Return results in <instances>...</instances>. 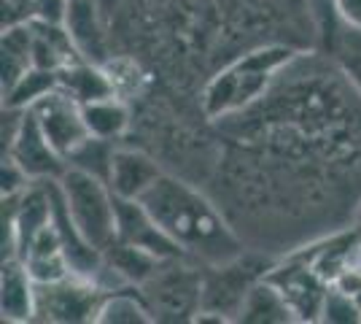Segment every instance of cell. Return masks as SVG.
Segmentation results:
<instances>
[{
  "mask_svg": "<svg viewBox=\"0 0 361 324\" xmlns=\"http://www.w3.org/2000/svg\"><path fill=\"white\" fill-rule=\"evenodd\" d=\"M213 127L205 189L248 248L283 257L353 224L361 90L334 54L300 52L259 103Z\"/></svg>",
  "mask_w": 361,
  "mask_h": 324,
  "instance_id": "obj_1",
  "label": "cell"
},
{
  "mask_svg": "<svg viewBox=\"0 0 361 324\" xmlns=\"http://www.w3.org/2000/svg\"><path fill=\"white\" fill-rule=\"evenodd\" d=\"M114 52L135 54L157 84L195 100L202 84L262 44L321 49L310 0H100Z\"/></svg>",
  "mask_w": 361,
  "mask_h": 324,
  "instance_id": "obj_2",
  "label": "cell"
},
{
  "mask_svg": "<svg viewBox=\"0 0 361 324\" xmlns=\"http://www.w3.org/2000/svg\"><path fill=\"white\" fill-rule=\"evenodd\" d=\"M140 203L180 254L197 263H226L248 248L211 192L178 173L167 170Z\"/></svg>",
  "mask_w": 361,
  "mask_h": 324,
  "instance_id": "obj_3",
  "label": "cell"
},
{
  "mask_svg": "<svg viewBox=\"0 0 361 324\" xmlns=\"http://www.w3.org/2000/svg\"><path fill=\"white\" fill-rule=\"evenodd\" d=\"M300 52L305 49L294 44H262L243 52L202 84L197 106L211 122L240 114L270 92L275 78Z\"/></svg>",
  "mask_w": 361,
  "mask_h": 324,
  "instance_id": "obj_4",
  "label": "cell"
},
{
  "mask_svg": "<svg viewBox=\"0 0 361 324\" xmlns=\"http://www.w3.org/2000/svg\"><path fill=\"white\" fill-rule=\"evenodd\" d=\"M275 260L278 257L264 254L259 248H245L243 254L226 260V263L205 265L202 306L197 311L195 324L238 322V313H240L248 292L270 273Z\"/></svg>",
  "mask_w": 361,
  "mask_h": 324,
  "instance_id": "obj_5",
  "label": "cell"
},
{
  "mask_svg": "<svg viewBox=\"0 0 361 324\" xmlns=\"http://www.w3.org/2000/svg\"><path fill=\"white\" fill-rule=\"evenodd\" d=\"M57 184L75 232L92 248L106 254L116 244V195L111 192L108 181L90 170L68 165Z\"/></svg>",
  "mask_w": 361,
  "mask_h": 324,
  "instance_id": "obj_6",
  "label": "cell"
},
{
  "mask_svg": "<svg viewBox=\"0 0 361 324\" xmlns=\"http://www.w3.org/2000/svg\"><path fill=\"white\" fill-rule=\"evenodd\" d=\"M202 281L205 265L186 257L173 254L162 257L151 276L137 287L154 322H195L197 311L202 306Z\"/></svg>",
  "mask_w": 361,
  "mask_h": 324,
  "instance_id": "obj_7",
  "label": "cell"
},
{
  "mask_svg": "<svg viewBox=\"0 0 361 324\" xmlns=\"http://www.w3.org/2000/svg\"><path fill=\"white\" fill-rule=\"evenodd\" d=\"M3 157L16 162L30 181H57L68 160L51 146L30 108L3 106Z\"/></svg>",
  "mask_w": 361,
  "mask_h": 324,
  "instance_id": "obj_8",
  "label": "cell"
},
{
  "mask_svg": "<svg viewBox=\"0 0 361 324\" xmlns=\"http://www.w3.org/2000/svg\"><path fill=\"white\" fill-rule=\"evenodd\" d=\"M103 289L94 278L68 273L57 281L38 284L35 289V322L51 324H84L94 322Z\"/></svg>",
  "mask_w": 361,
  "mask_h": 324,
  "instance_id": "obj_9",
  "label": "cell"
},
{
  "mask_svg": "<svg viewBox=\"0 0 361 324\" xmlns=\"http://www.w3.org/2000/svg\"><path fill=\"white\" fill-rule=\"evenodd\" d=\"M267 278L286 297L297 322H321L324 300L329 294L331 284L313 268V263L305 257V251H291V254L278 257Z\"/></svg>",
  "mask_w": 361,
  "mask_h": 324,
  "instance_id": "obj_10",
  "label": "cell"
},
{
  "mask_svg": "<svg viewBox=\"0 0 361 324\" xmlns=\"http://www.w3.org/2000/svg\"><path fill=\"white\" fill-rule=\"evenodd\" d=\"M30 111L41 124V130L46 133V138L51 140V146L65 160H71L92 138L87 122H84L81 103L71 92H65L60 84L51 92H46L41 100H35Z\"/></svg>",
  "mask_w": 361,
  "mask_h": 324,
  "instance_id": "obj_11",
  "label": "cell"
},
{
  "mask_svg": "<svg viewBox=\"0 0 361 324\" xmlns=\"http://www.w3.org/2000/svg\"><path fill=\"white\" fill-rule=\"evenodd\" d=\"M165 173V165L146 146H140L135 140L133 143L121 140L114 146L106 181L111 192L121 200H140Z\"/></svg>",
  "mask_w": 361,
  "mask_h": 324,
  "instance_id": "obj_12",
  "label": "cell"
},
{
  "mask_svg": "<svg viewBox=\"0 0 361 324\" xmlns=\"http://www.w3.org/2000/svg\"><path fill=\"white\" fill-rule=\"evenodd\" d=\"M62 25H65V30H68L81 57L100 62V65L108 57H114V41L108 32L100 0H71Z\"/></svg>",
  "mask_w": 361,
  "mask_h": 324,
  "instance_id": "obj_13",
  "label": "cell"
},
{
  "mask_svg": "<svg viewBox=\"0 0 361 324\" xmlns=\"http://www.w3.org/2000/svg\"><path fill=\"white\" fill-rule=\"evenodd\" d=\"M16 260H22V265L30 270L35 284L57 281V278L73 273L57 219H51L46 227H41L32 238H27L16 251Z\"/></svg>",
  "mask_w": 361,
  "mask_h": 324,
  "instance_id": "obj_14",
  "label": "cell"
},
{
  "mask_svg": "<svg viewBox=\"0 0 361 324\" xmlns=\"http://www.w3.org/2000/svg\"><path fill=\"white\" fill-rule=\"evenodd\" d=\"M116 244L135 246L154 257H173L180 254L178 246L167 238L162 227L154 222L140 200H121L116 198Z\"/></svg>",
  "mask_w": 361,
  "mask_h": 324,
  "instance_id": "obj_15",
  "label": "cell"
},
{
  "mask_svg": "<svg viewBox=\"0 0 361 324\" xmlns=\"http://www.w3.org/2000/svg\"><path fill=\"white\" fill-rule=\"evenodd\" d=\"M35 278L30 270L22 265V260H3V273H0V311L3 322L25 324L35 322Z\"/></svg>",
  "mask_w": 361,
  "mask_h": 324,
  "instance_id": "obj_16",
  "label": "cell"
},
{
  "mask_svg": "<svg viewBox=\"0 0 361 324\" xmlns=\"http://www.w3.org/2000/svg\"><path fill=\"white\" fill-rule=\"evenodd\" d=\"M81 108H84V122H87L92 138L121 143L133 136L135 106L130 100H124L119 95H108V97L81 103Z\"/></svg>",
  "mask_w": 361,
  "mask_h": 324,
  "instance_id": "obj_17",
  "label": "cell"
},
{
  "mask_svg": "<svg viewBox=\"0 0 361 324\" xmlns=\"http://www.w3.org/2000/svg\"><path fill=\"white\" fill-rule=\"evenodd\" d=\"M238 322L243 324H294L297 316L291 306L286 303V297L281 294V289L272 284L270 278L264 276L254 289L248 292L245 303H243Z\"/></svg>",
  "mask_w": 361,
  "mask_h": 324,
  "instance_id": "obj_18",
  "label": "cell"
},
{
  "mask_svg": "<svg viewBox=\"0 0 361 324\" xmlns=\"http://www.w3.org/2000/svg\"><path fill=\"white\" fill-rule=\"evenodd\" d=\"M60 87L65 92H71L78 103H90L97 97H108L114 95L111 87V78H108L106 68L100 62H92L87 57H78V60L68 62L60 73Z\"/></svg>",
  "mask_w": 361,
  "mask_h": 324,
  "instance_id": "obj_19",
  "label": "cell"
},
{
  "mask_svg": "<svg viewBox=\"0 0 361 324\" xmlns=\"http://www.w3.org/2000/svg\"><path fill=\"white\" fill-rule=\"evenodd\" d=\"M32 65V30L30 22L3 28L0 44V71H3V92H8Z\"/></svg>",
  "mask_w": 361,
  "mask_h": 324,
  "instance_id": "obj_20",
  "label": "cell"
},
{
  "mask_svg": "<svg viewBox=\"0 0 361 324\" xmlns=\"http://www.w3.org/2000/svg\"><path fill=\"white\" fill-rule=\"evenodd\" d=\"M97 324H151L149 306L137 287H116L108 289L100 300V308L94 316Z\"/></svg>",
  "mask_w": 361,
  "mask_h": 324,
  "instance_id": "obj_21",
  "label": "cell"
},
{
  "mask_svg": "<svg viewBox=\"0 0 361 324\" xmlns=\"http://www.w3.org/2000/svg\"><path fill=\"white\" fill-rule=\"evenodd\" d=\"M60 84L54 71L30 68L25 76L16 81L8 92H3V106L8 108H30L35 100H41L46 92H51Z\"/></svg>",
  "mask_w": 361,
  "mask_h": 324,
  "instance_id": "obj_22",
  "label": "cell"
},
{
  "mask_svg": "<svg viewBox=\"0 0 361 324\" xmlns=\"http://www.w3.org/2000/svg\"><path fill=\"white\" fill-rule=\"evenodd\" d=\"M340 28V25H337ZM340 35L331 38V52L337 57V62L348 71V76L356 81V87L361 90V32H353L348 28H340Z\"/></svg>",
  "mask_w": 361,
  "mask_h": 324,
  "instance_id": "obj_23",
  "label": "cell"
},
{
  "mask_svg": "<svg viewBox=\"0 0 361 324\" xmlns=\"http://www.w3.org/2000/svg\"><path fill=\"white\" fill-rule=\"evenodd\" d=\"M321 322L329 324H359L361 322V308L359 303L348 292L331 287L326 300H324V311H321Z\"/></svg>",
  "mask_w": 361,
  "mask_h": 324,
  "instance_id": "obj_24",
  "label": "cell"
},
{
  "mask_svg": "<svg viewBox=\"0 0 361 324\" xmlns=\"http://www.w3.org/2000/svg\"><path fill=\"white\" fill-rule=\"evenodd\" d=\"M331 19L340 28L361 32V0H331Z\"/></svg>",
  "mask_w": 361,
  "mask_h": 324,
  "instance_id": "obj_25",
  "label": "cell"
},
{
  "mask_svg": "<svg viewBox=\"0 0 361 324\" xmlns=\"http://www.w3.org/2000/svg\"><path fill=\"white\" fill-rule=\"evenodd\" d=\"M310 6L316 8V14L321 16V6H329L331 8V0H310ZM321 22H324V16H321Z\"/></svg>",
  "mask_w": 361,
  "mask_h": 324,
  "instance_id": "obj_26",
  "label": "cell"
},
{
  "mask_svg": "<svg viewBox=\"0 0 361 324\" xmlns=\"http://www.w3.org/2000/svg\"><path fill=\"white\" fill-rule=\"evenodd\" d=\"M350 227H356L361 235V200H359V205H356V214H353V224H350Z\"/></svg>",
  "mask_w": 361,
  "mask_h": 324,
  "instance_id": "obj_27",
  "label": "cell"
},
{
  "mask_svg": "<svg viewBox=\"0 0 361 324\" xmlns=\"http://www.w3.org/2000/svg\"><path fill=\"white\" fill-rule=\"evenodd\" d=\"M359 263H361V254H359Z\"/></svg>",
  "mask_w": 361,
  "mask_h": 324,
  "instance_id": "obj_28",
  "label": "cell"
}]
</instances>
